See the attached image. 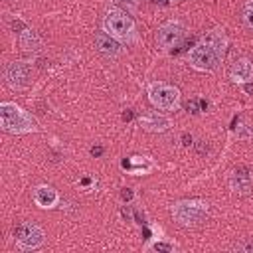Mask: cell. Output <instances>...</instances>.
<instances>
[{"label":"cell","mask_w":253,"mask_h":253,"mask_svg":"<svg viewBox=\"0 0 253 253\" xmlns=\"http://www.w3.org/2000/svg\"><path fill=\"white\" fill-rule=\"evenodd\" d=\"M225 49L227 38L223 28H213L188 51L190 65L198 71H213L225 57Z\"/></svg>","instance_id":"6da1fadb"},{"label":"cell","mask_w":253,"mask_h":253,"mask_svg":"<svg viewBox=\"0 0 253 253\" xmlns=\"http://www.w3.org/2000/svg\"><path fill=\"white\" fill-rule=\"evenodd\" d=\"M121 42H117L115 38H111L107 32H99L95 36V45H97V51L107 57V59H115L119 53H121Z\"/></svg>","instance_id":"4fadbf2b"},{"label":"cell","mask_w":253,"mask_h":253,"mask_svg":"<svg viewBox=\"0 0 253 253\" xmlns=\"http://www.w3.org/2000/svg\"><path fill=\"white\" fill-rule=\"evenodd\" d=\"M0 128L10 134H26L38 130L34 117L12 101L0 103Z\"/></svg>","instance_id":"7a4b0ae2"},{"label":"cell","mask_w":253,"mask_h":253,"mask_svg":"<svg viewBox=\"0 0 253 253\" xmlns=\"http://www.w3.org/2000/svg\"><path fill=\"white\" fill-rule=\"evenodd\" d=\"M184 36H186V28L182 22L178 20H168L164 22L158 30H156V45L164 51H172L176 49L182 42H184Z\"/></svg>","instance_id":"8992f818"},{"label":"cell","mask_w":253,"mask_h":253,"mask_svg":"<svg viewBox=\"0 0 253 253\" xmlns=\"http://www.w3.org/2000/svg\"><path fill=\"white\" fill-rule=\"evenodd\" d=\"M231 249L239 251V253H253V237H247V239H241V241L233 243Z\"/></svg>","instance_id":"2e32d148"},{"label":"cell","mask_w":253,"mask_h":253,"mask_svg":"<svg viewBox=\"0 0 253 253\" xmlns=\"http://www.w3.org/2000/svg\"><path fill=\"white\" fill-rule=\"evenodd\" d=\"M241 16H243V24L253 30V0H247L243 4V10H241Z\"/></svg>","instance_id":"9a60e30c"},{"label":"cell","mask_w":253,"mask_h":253,"mask_svg":"<svg viewBox=\"0 0 253 253\" xmlns=\"http://www.w3.org/2000/svg\"><path fill=\"white\" fill-rule=\"evenodd\" d=\"M140 126L148 132H164L172 126V121L158 111H150V113L140 117Z\"/></svg>","instance_id":"8fae6325"},{"label":"cell","mask_w":253,"mask_h":253,"mask_svg":"<svg viewBox=\"0 0 253 253\" xmlns=\"http://www.w3.org/2000/svg\"><path fill=\"white\" fill-rule=\"evenodd\" d=\"M229 188L233 194L245 196L253 190V172L245 166H239L235 170H231L229 174Z\"/></svg>","instance_id":"9c48e42d"},{"label":"cell","mask_w":253,"mask_h":253,"mask_svg":"<svg viewBox=\"0 0 253 253\" xmlns=\"http://www.w3.org/2000/svg\"><path fill=\"white\" fill-rule=\"evenodd\" d=\"M229 79L237 85H245L253 81V61L249 57H239L229 67Z\"/></svg>","instance_id":"30bf717a"},{"label":"cell","mask_w":253,"mask_h":253,"mask_svg":"<svg viewBox=\"0 0 253 253\" xmlns=\"http://www.w3.org/2000/svg\"><path fill=\"white\" fill-rule=\"evenodd\" d=\"M34 202L42 210H51V208H55L59 204V194H57L55 188H51L47 184H42V186H38L34 190Z\"/></svg>","instance_id":"7c38bea8"},{"label":"cell","mask_w":253,"mask_h":253,"mask_svg":"<svg viewBox=\"0 0 253 253\" xmlns=\"http://www.w3.org/2000/svg\"><path fill=\"white\" fill-rule=\"evenodd\" d=\"M170 213L174 221L182 227H196L208 219L210 213V204L204 200H180L170 208Z\"/></svg>","instance_id":"277c9868"},{"label":"cell","mask_w":253,"mask_h":253,"mask_svg":"<svg viewBox=\"0 0 253 253\" xmlns=\"http://www.w3.org/2000/svg\"><path fill=\"white\" fill-rule=\"evenodd\" d=\"M148 101L158 111H176L182 103V93L176 85L164 83V81H152L146 89Z\"/></svg>","instance_id":"5b68a950"},{"label":"cell","mask_w":253,"mask_h":253,"mask_svg":"<svg viewBox=\"0 0 253 253\" xmlns=\"http://www.w3.org/2000/svg\"><path fill=\"white\" fill-rule=\"evenodd\" d=\"M2 77H4V83L10 87V89H24L28 83H30V77H32V67L28 61H10L4 71H2Z\"/></svg>","instance_id":"ba28073f"},{"label":"cell","mask_w":253,"mask_h":253,"mask_svg":"<svg viewBox=\"0 0 253 253\" xmlns=\"http://www.w3.org/2000/svg\"><path fill=\"white\" fill-rule=\"evenodd\" d=\"M43 241H45V233L36 221H24L16 229V247L22 251L38 249L43 245Z\"/></svg>","instance_id":"52a82bcc"},{"label":"cell","mask_w":253,"mask_h":253,"mask_svg":"<svg viewBox=\"0 0 253 253\" xmlns=\"http://www.w3.org/2000/svg\"><path fill=\"white\" fill-rule=\"evenodd\" d=\"M154 249H172V245H162V243H156Z\"/></svg>","instance_id":"e0dca14e"},{"label":"cell","mask_w":253,"mask_h":253,"mask_svg":"<svg viewBox=\"0 0 253 253\" xmlns=\"http://www.w3.org/2000/svg\"><path fill=\"white\" fill-rule=\"evenodd\" d=\"M103 32L123 43H130L136 40V24L128 16V12L119 8H109L103 16Z\"/></svg>","instance_id":"3957f363"},{"label":"cell","mask_w":253,"mask_h":253,"mask_svg":"<svg viewBox=\"0 0 253 253\" xmlns=\"http://www.w3.org/2000/svg\"><path fill=\"white\" fill-rule=\"evenodd\" d=\"M18 42H20V47H22L24 51H32V53L40 51L42 45H43V43H42V38L38 36V32L30 30V28H24V30L20 32Z\"/></svg>","instance_id":"5bb4252c"}]
</instances>
